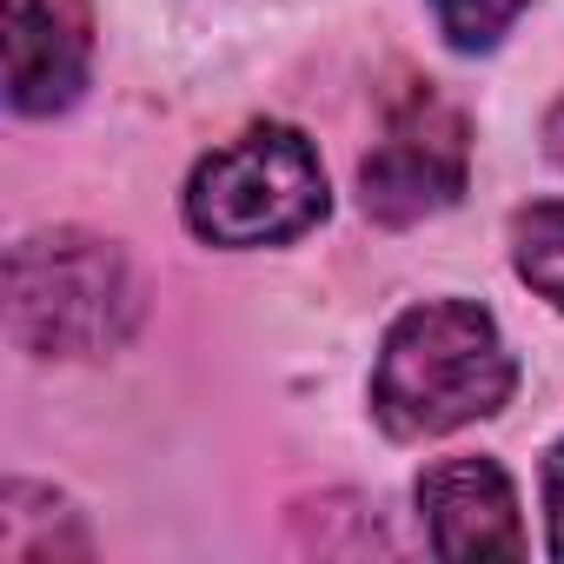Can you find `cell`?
Instances as JSON below:
<instances>
[{
    "instance_id": "cell-1",
    "label": "cell",
    "mask_w": 564,
    "mask_h": 564,
    "mask_svg": "<svg viewBox=\"0 0 564 564\" xmlns=\"http://www.w3.org/2000/svg\"><path fill=\"white\" fill-rule=\"evenodd\" d=\"M518 386L511 346L498 333V319L485 306L465 300H425L412 313H399L379 339V366H372V419L419 445V438H445L471 419H491Z\"/></svg>"
},
{
    "instance_id": "cell-2",
    "label": "cell",
    "mask_w": 564,
    "mask_h": 564,
    "mask_svg": "<svg viewBox=\"0 0 564 564\" xmlns=\"http://www.w3.org/2000/svg\"><path fill=\"white\" fill-rule=\"evenodd\" d=\"M133 326V272L113 239L34 232L8 252V333L41 359H94Z\"/></svg>"
},
{
    "instance_id": "cell-3",
    "label": "cell",
    "mask_w": 564,
    "mask_h": 564,
    "mask_svg": "<svg viewBox=\"0 0 564 564\" xmlns=\"http://www.w3.org/2000/svg\"><path fill=\"white\" fill-rule=\"evenodd\" d=\"M326 219V166L300 127H246L186 180V226L206 246H279Z\"/></svg>"
},
{
    "instance_id": "cell-4",
    "label": "cell",
    "mask_w": 564,
    "mask_h": 564,
    "mask_svg": "<svg viewBox=\"0 0 564 564\" xmlns=\"http://www.w3.org/2000/svg\"><path fill=\"white\" fill-rule=\"evenodd\" d=\"M465 113L445 107L438 94L412 87L386 113V140L359 166V206L379 226H412L445 213L465 193Z\"/></svg>"
},
{
    "instance_id": "cell-5",
    "label": "cell",
    "mask_w": 564,
    "mask_h": 564,
    "mask_svg": "<svg viewBox=\"0 0 564 564\" xmlns=\"http://www.w3.org/2000/svg\"><path fill=\"white\" fill-rule=\"evenodd\" d=\"M94 74L87 0H8V100L28 120L67 113Z\"/></svg>"
},
{
    "instance_id": "cell-6",
    "label": "cell",
    "mask_w": 564,
    "mask_h": 564,
    "mask_svg": "<svg viewBox=\"0 0 564 564\" xmlns=\"http://www.w3.org/2000/svg\"><path fill=\"white\" fill-rule=\"evenodd\" d=\"M419 518L438 557H524L518 491L491 458H438L419 478Z\"/></svg>"
},
{
    "instance_id": "cell-7",
    "label": "cell",
    "mask_w": 564,
    "mask_h": 564,
    "mask_svg": "<svg viewBox=\"0 0 564 564\" xmlns=\"http://www.w3.org/2000/svg\"><path fill=\"white\" fill-rule=\"evenodd\" d=\"M0 557L8 564H61V557H94V538L80 524V511L47 491L14 478L0 491Z\"/></svg>"
},
{
    "instance_id": "cell-8",
    "label": "cell",
    "mask_w": 564,
    "mask_h": 564,
    "mask_svg": "<svg viewBox=\"0 0 564 564\" xmlns=\"http://www.w3.org/2000/svg\"><path fill=\"white\" fill-rule=\"evenodd\" d=\"M511 265L538 300L564 313V199H538L511 219Z\"/></svg>"
},
{
    "instance_id": "cell-9",
    "label": "cell",
    "mask_w": 564,
    "mask_h": 564,
    "mask_svg": "<svg viewBox=\"0 0 564 564\" xmlns=\"http://www.w3.org/2000/svg\"><path fill=\"white\" fill-rule=\"evenodd\" d=\"M524 8H531V0H432L438 34H445L458 54H485V47H498Z\"/></svg>"
},
{
    "instance_id": "cell-10",
    "label": "cell",
    "mask_w": 564,
    "mask_h": 564,
    "mask_svg": "<svg viewBox=\"0 0 564 564\" xmlns=\"http://www.w3.org/2000/svg\"><path fill=\"white\" fill-rule=\"evenodd\" d=\"M544 524H551V557H564V438L544 452Z\"/></svg>"
},
{
    "instance_id": "cell-11",
    "label": "cell",
    "mask_w": 564,
    "mask_h": 564,
    "mask_svg": "<svg viewBox=\"0 0 564 564\" xmlns=\"http://www.w3.org/2000/svg\"><path fill=\"white\" fill-rule=\"evenodd\" d=\"M544 153H551V160L564 166V100H557V107L544 113Z\"/></svg>"
}]
</instances>
